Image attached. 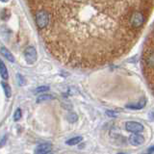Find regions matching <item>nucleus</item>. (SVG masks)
Returning a JSON list of instances; mask_svg holds the SVG:
<instances>
[{
	"label": "nucleus",
	"instance_id": "14",
	"mask_svg": "<svg viewBox=\"0 0 154 154\" xmlns=\"http://www.w3.org/2000/svg\"><path fill=\"white\" fill-rule=\"evenodd\" d=\"M21 118V110L19 109H17L16 111V113H15V115H14V120H16V122H17V120H19Z\"/></svg>",
	"mask_w": 154,
	"mask_h": 154
},
{
	"label": "nucleus",
	"instance_id": "2",
	"mask_svg": "<svg viewBox=\"0 0 154 154\" xmlns=\"http://www.w3.org/2000/svg\"><path fill=\"white\" fill-rule=\"evenodd\" d=\"M141 65L146 84L154 95V23L143 44Z\"/></svg>",
	"mask_w": 154,
	"mask_h": 154
},
{
	"label": "nucleus",
	"instance_id": "19",
	"mask_svg": "<svg viewBox=\"0 0 154 154\" xmlns=\"http://www.w3.org/2000/svg\"><path fill=\"white\" fill-rule=\"evenodd\" d=\"M0 1H1V2H8L9 0H0Z\"/></svg>",
	"mask_w": 154,
	"mask_h": 154
},
{
	"label": "nucleus",
	"instance_id": "11",
	"mask_svg": "<svg viewBox=\"0 0 154 154\" xmlns=\"http://www.w3.org/2000/svg\"><path fill=\"white\" fill-rule=\"evenodd\" d=\"M1 85H2V87H3V89H4V93H5L6 97H8V98L11 97L12 93H11V88H10V86L7 84V83H5V82H2Z\"/></svg>",
	"mask_w": 154,
	"mask_h": 154
},
{
	"label": "nucleus",
	"instance_id": "22",
	"mask_svg": "<svg viewBox=\"0 0 154 154\" xmlns=\"http://www.w3.org/2000/svg\"><path fill=\"white\" fill-rule=\"evenodd\" d=\"M148 154H149V153H148Z\"/></svg>",
	"mask_w": 154,
	"mask_h": 154
},
{
	"label": "nucleus",
	"instance_id": "7",
	"mask_svg": "<svg viewBox=\"0 0 154 154\" xmlns=\"http://www.w3.org/2000/svg\"><path fill=\"white\" fill-rule=\"evenodd\" d=\"M0 75H1V77L4 80H7L9 78V73L8 70H7V67L1 60H0Z\"/></svg>",
	"mask_w": 154,
	"mask_h": 154
},
{
	"label": "nucleus",
	"instance_id": "10",
	"mask_svg": "<svg viewBox=\"0 0 154 154\" xmlns=\"http://www.w3.org/2000/svg\"><path fill=\"white\" fill-rule=\"evenodd\" d=\"M83 138L82 137H74V138H71L69 139V141H67V145H75L77 143H79L80 142H82Z\"/></svg>",
	"mask_w": 154,
	"mask_h": 154
},
{
	"label": "nucleus",
	"instance_id": "16",
	"mask_svg": "<svg viewBox=\"0 0 154 154\" xmlns=\"http://www.w3.org/2000/svg\"><path fill=\"white\" fill-rule=\"evenodd\" d=\"M7 139H8V137H7V135H5L4 137H3V139H2V140L0 141V147H1V146H3L5 143H6Z\"/></svg>",
	"mask_w": 154,
	"mask_h": 154
},
{
	"label": "nucleus",
	"instance_id": "4",
	"mask_svg": "<svg viewBox=\"0 0 154 154\" xmlns=\"http://www.w3.org/2000/svg\"><path fill=\"white\" fill-rule=\"evenodd\" d=\"M125 127H126V130L132 133H140L143 130V126L141 124V123L135 122H126Z\"/></svg>",
	"mask_w": 154,
	"mask_h": 154
},
{
	"label": "nucleus",
	"instance_id": "20",
	"mask_svg": "<svg viewBox=\"0 0 154 154\" xmlns=\"http://www.w3.org/2000/svg\"><path fill=\"white\" fill-rule=\"evenodd\" d=\"M48 154H54V153H52V152H49Z\"/></svg>",
	"mask_w": 154,
	"mask_h": 154
},
{
	"label": "nucleus",
	"instance_id": "21",
	"mask_svg": "<svg viewBox=\"0 0 154 154\" xmlns=\"http://www.w3.org/2000/svg\"><path fill=\"white\" fill-rule=\"evenodd\" d=\"M118 154H124V153H118Z\"/></svg>",
	"mask_w": 154,
	"mask_h": 154
},
{
	"label": "nucleus",
	"instance_id": "12",
	"mask_svg": "<svg viewBox=\"0 0 154 154\" xmlns=\"http://www.w3.org/2000/svg\"><path fill=\"white\" fill-rule=\"evenodd\" d=\"M52 96L51 95H40L39 97H38V99H37V102H42V101H45V100H50V99H52Z\"/></svg>",
	"mask_w": 154,
	"mask_h": 154
},
{
	"label": "nucleus",
	"instance_id": "15",
	"mask_svg": "<svg viewBox=\"0 0 154 154\" xmlns=\"http://www.w3.org/2000/svg\"><path fill=\"white\" fill-rule=\"evenodd\" d=\"M49 90V87L47 86H42V87H39L36 89V93H44V92H46V91Z\"/></svg>",
	"mask_w": 154,
	"mask_h": 154
},
{
	"label": "nucleus",
	"instance_id": "9",
	"mask_svg": "<svg viewBox=\"0 0 154 154\" xmlns=\"http://www.w3.org/2000/svg\"><path fill=\"white\" fill-rule=\"evenodd\" d=\"M145 99H142L140 102L137 103V104L127 105L126 107L129 108V109H133V110H139V109H142V108L145 107Z\"/></svg>",
	"mask_w": 154,
	"mask_h": 154
},
{
	"label": "nucleus",
	"instance_id": "18",
	"mask_svg": "<svg viewBox=\"0 0 154 154\" xmlns=\"http://www.w3.org/2000/svg\"><path fill=\"white\" fill-rule=\"evenodd\" d=\"M148 153H149V154H154V146H151L149 149H148Z\"/></svg>",
	"mask_w": 154,
	"mask_h": 154
},
{
	"label": "nucleus",
	"instance_id": "3",
	"mask_svg": "<svg viewBox=\"0 0 154 154\" xmlns=\"http://www.w3.org/2000/svg\"><path fill=\"white\" fill-rule=\"evenodd\" d=\"M24 57H25V61L28 63V64L30 65L34 64L37 60V51L35 49V47L33 46L27 47L24 52Z\"/></svg>",
	"mask_w": 154,
	"mask_h": 154
},
{
	"label": "nucleus",
	"instance_id": "6",
	"mask_svg": "<svg viewBox=\"0 0 154 154\" xmlns=\"http://www.w3.org/2000/svg\"><path fill=\"white\" fill-rule=\"evenodd\" d=\"M52 145L50 143H42L38 145V147L35 150V154H48L51 152Z\"/></svg>",
	"mask_w": 154,
	"mask_h": 154
},
{
	"label": "nucleus",
	"instance_id": "5",
	"mask_svg": "<svg viewBox=\"0 0 154 154\" xmlns=\"http://www.w3.org/2000/svg\"><path fill=\"white\" fill-rule=\"evenodd\" d=\"M129 142H130L131 145H136V146H139V145H143V142H145V139H143V136L140 135V134L134 133V134H132V135L130 136Z\"/></svg>",
	"mask_w": 154,
	"mask_h": 154
},
{
	"label": "nucleus",
	"instance_id": "1",
	"mask_svg": "<svg viewBox=\"0 0 154 154\" xmlns=\"http://www.w3.org/2000/svg\"><path fill=\"white\" fill-rule=\"evenodd\" d=\"M47 51L73 69L125 56L142 36L154 0H25Z\"/></svg>",
	"mask_w": 154,
	"mask_h": 154
},
{
	"label": "nucleus",
	"instance_id": "13",
	"mask_svg": "<svg viewBox=\"0 0 154 154\" xmlns=\"http://www.w3.org/2000/svg\"><path fill=\"white\" fill-rule=\"evenodd\" d=\"M67 120L69 122H75L77 120V115L74 113H70L67 115Z\"/></svg>",
	"mask_w": 154,
	"mask_h": 154
},
{
	"label": "nucleus",
	"instance_id": "8",
	"mask_svg": "<svg viewBox=\"0 0 154 154\" xmlns=\"http://www.w3.org/2000/svg\"><path fill=\"white\" fill-rule=\"evenodd\" d=\"M0 52H1V54L3 55V56L6 58L8 61L12 62V63L15 62V58H14V56H13V54L9 51L8 49L6 48V47H1V50H0Z\"/></svg>",
	"mask_w": 154,
	"mask_h": 154
},
{
	"label": "nucleus",
	"instance_id": "17",
	"mask_svg": "<svg viewBox=\"0 0 154 154\" xmlns=\"http://www.w3.org/2000/svg\"><path fill=\"white\" fill-rule=\"evenodd\" d=\"M17 77L19 78V84H20V85H23V84H24V80H23V77H22L20 74H19V75H17Z\"/></svg>",
	"mask_w": 154,
	"mask_h": 154
}]
</instances>
